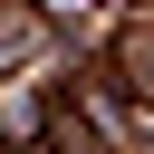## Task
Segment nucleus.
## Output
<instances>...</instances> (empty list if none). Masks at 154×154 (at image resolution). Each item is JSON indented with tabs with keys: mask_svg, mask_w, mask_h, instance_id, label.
<instances>
[{
	"mask_svg": "<svg viewBox=\"0 0 154 154\" xmlns=\"http://www.w3.org/2000/svg\"><path fill=\"white\" fill-rule=\"evenodd\" d=\"M135 144H144V154H154V116H135Z\"/></svg>",
	"mask_w": 154,
	"mask_h": 154,
	"instance_id": "f257e3e1",
	"label": "nucleus"
}]
</instances>
